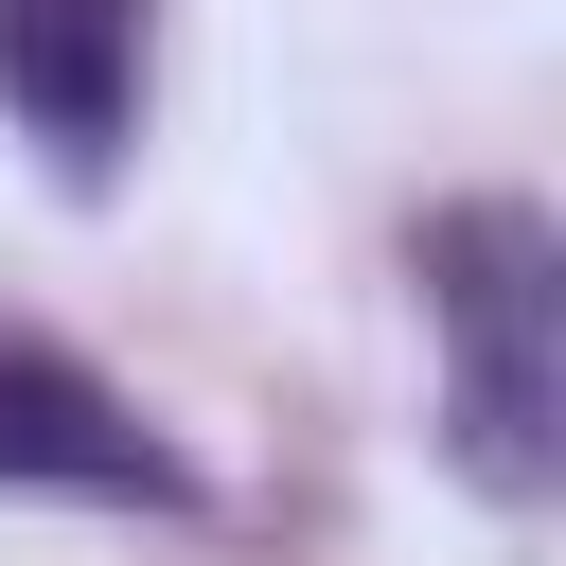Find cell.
Here are the masks:
<instances>
[{
	"mask_svg": "<svg viewBox=\"0 0 566 566\" xmlns=\"http://www.w3.org/2000/svg\"><path fill=\"white\" fill-rule=\"evenodd\" d=\"M548 301H566V248L531 195H460L424 212V336H442V442L495 513L548 495V424H566V371H548Z\"/></svg>",
	"mask_w": 566,
	"mask_h": 566,
	"instance_id": "1",
	"label": "cell"
},
{
	"mask_svg": "<svg viewBox=\"0 0 566 566\" xmlns=\"http://www.w3.org/2000/svg\"><path fill=\"white\" fill-rule=\"evenodd\" d=\"M0 495H106V513H177L195 478H177V442L88 371V354H53V336H18L0 318Z\"/></svg>",
	"mask_w": 566,
	"mask_h": 566,
	"instance_id": "2",
	"label": "cell"
},
{
	"mask_svg": "<svg viewBox=\"0 0 566 566\" xmlns=\"http://www.w3.org/2000/svg\"><path fill=\"white\" fill-rule=\"evenodd\" d=\"M0 106L53 177H106L142 124V0H0Z\"/></svg>",
	"mask_w": 566,
	"mask_h": 566,
	"instance_id": "3",
	"label": "cell"
}]
</instances>
